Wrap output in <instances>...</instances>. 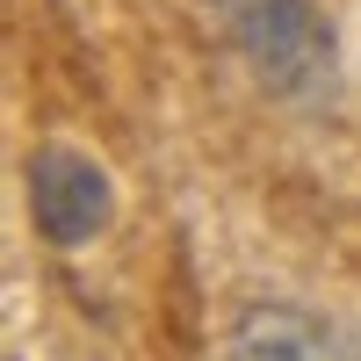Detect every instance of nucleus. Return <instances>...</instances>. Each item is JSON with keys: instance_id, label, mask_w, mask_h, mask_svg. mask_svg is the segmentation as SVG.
I'll list each match as a JSON object with an SVG mask.
<instances>
[{"instance_id": "obj_2", "label": "nucleus", "mask_w": 361, "mask_h": 361, "mask_svg": "<svg viewBox=\"0 0 361 361\" xmlns=\"http://www.w3.org/2000/svg\"><path fill=\"white\" fill-rule=\"evenodd\" d=\"M29 217L66 253L94 246L109 231V217H116V180L87 152H73V145H44V152L29 159Z\"/></svg>"}, {"instance_id": "obj_3", "label": "nucleus", "mask_w": 361, "mask_h": 361, "mask_svg": "<svg viewBox=\"0 0 361 361\" xmlns=\"http://www.w3.org/2000/svg\"><path fill=\"white\" fill-rule=\"evenodd\" d=\"M224 361H361L325 318L311 311H289V304H260L231 325Z\"/></svg>"}, {"instance_id": "obj_1", "label": "nucleus", "mask_w": 361, "mask_h": 361, "mask_svg": "<svg viewBox=\"0 0 361 361\" xmlns=\"http://www.w3.org/2000/svg\"><path fill=\"white\" fill-rule=\"evenodd\" d=\"M224 22L275 94H311L333 73V29L311 0H224Z\"/></svg>"}]
</instances>
